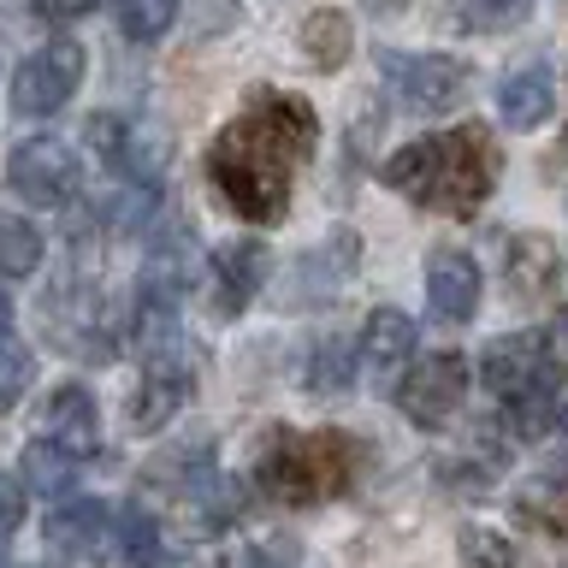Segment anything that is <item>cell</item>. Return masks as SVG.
I'll list each match as a JSON object with an SVG mask.
<instances>
[{
    "label": "cell",
    "instance_id": "cell-1",
    "mask_svg": "<svg viewBox=\"0 0 568 568\" xmlns=\"http://www.w3.org/2000/svg\"><path fill=\"white\" fill-rule=\"evenodd\" d=\"M320 142V113L302 95L284 89H255L243 113L207 142V184L220 202L248 225H273L291 207L296 172L314 160Z\"/></svg>",
    "mask_w": 568,
    "mask_h": 568
},
{
    "label": "cell",
    "instance_id": "cell-2",
    "mask_svg": "<svg viewBox=\"0 0 568 568\" xmlns=\"http://www.w3.org/2000/svg\"><path fill=\"white\" fill-rule=\"evenodd\" d=\"M497 172H504V154L486 124H456V131L420 136L385 160V184L403 190L408 202L450 213V220H468V213L486 207V195L497 190Z\"/></svg>",
    "mask_w": 568,
    "mask_h": 568
},
{
    "label": "cell",
    "instance_id": "cell-3",
    "mask_svg": "<svg viewBox=\"0 0 568 568\" xmlns=\"http://www.w3.org/2000/svg\"><path fill=\"white\" fill-rule=\"evenodd\" d=\"M479 379L497 403L515 438H550L562 420V385H568V362L550 344V332H504L479 349Z\"/></svg>",
    "mask_w": 568,
    "mask_h": 568
},
{
    "label": "cell",
    "instance_id": "cell-4",
    "mask_svg": "<svg viewBox=\"0 0 568 568\" xmlns=\"http://www.w3.org/2000/svg\"><path fill=\"white\" fill-rule=\"evenodd\" d=\"M367 450L337 426H314V433H296V426H273L255 450V486L284 509H314L326 497H344L362 474Z\"/></svg>",
    "mask_w": 568,
    "mask_h": 568
},
{
    "label": "cell",
    "instance_id": "cell-5",
    "mask_svg": "<svg viewBox=\"0 0 568 568\" xmlns=\"http://www.w3.org/2000/svg\"><path fill=\"white\" fill-rule=\"evenodd\" d=\"M379 78L403 95L408 113H456L474 89V65L456 53H390L379 48Z\"/></svg>",
    "mask_w": 568,
    "mask_h": 568
},
{
    "label": "cell",
    "instance_id": "cell-6",
    "mask_svg": "<svg viewBox=\"0 0 568 568\" xmlns=\"http://www.w3.org/2000/svg\"><path fill=\"white\" fill-rule=\"evenodd\" d=\"M78 83H83V42L53 36V42H42L12 71V113H24V119L60 113V106L78 95Z\"/></svg>",
    "mask_w": 568,
    "mask_h": 568
},
{
    "label": "cell",
    "instance_id": "cell-7",
    "mask_svg": "<svg viewBox=\"0 0 568 568\" xmlns=\"http://www.w3.org/2000/svg\"><path fill=\"white\" fill-rule=\"evenodd\" d=\"M7 184L24 195L30 207H65L83 184V166L60 136H30V142H18L12 160H7Z\"/></svg>",
    "mask_w": 568,
    "mask_h": 568
},
{
    "label": "cell",
    "instance_id": "cell-8",
    "mask_svg": "<svg viewBox=\"0 0 568 568\" xmlns=\"http://www.w3.org/2000/svg\"><path fill=\"white\" fill-rule=\"evenodd\" d=\"M462 397H468V355H456V349H433L426 362H415L403 390H397L403 415L415 420L420 433H438V426L462 408Z\"/></svg>",
    "mask_w": 568,
    "mask_h": 568
},
{
    "label": "cell",
    "instance_id": "cell-9",
    "mask_svg": "<svg viewBox=\"0 0 568 568\" xmlns=\"http://www.w3.org/2000/svg\"><path fill=\"white\" fill-rule=\"evenodd\" d=\"M190 397H195L190 355L178 344H160V349H149V362H142V385L131 390V426H136V433H160V426H166Z\"/></svg>",
    "mask_w": 568,
    "mask_h": 568
},
{
    "label": "cell",
    "instance_id": "cell-10",
    "mask_svg": "<svg viewBox=\"0 0 568 568\" xmlns=\"http://www.w3.org/2000/svg\"><path fill=\"white\" fill-rule=\"evenodd\" d=\"M48 550L65 562H106V568H124L119 557V521L113 509L95 504V497H83V504H65L48 515Z\"/></svg>",
    "mask_w": 568,
    "mask_h": 568
},
{
    "label": "cell",
    "instance_id": "cell-11",
    "mask_svg": "<svg viewBox=\"0 0 568 568\" xmlns=\"http://www.w3.org/2000/svg\"><path fill=\"white\" fill-rule=\"evenodd\" d=\"M355 261H362V237H355L349 225H337L326 243H314L308 255L291 261V273H284L291 291H284V302H291V308H320V302H332L349 284Z\"/></svg>",
    "mask_w": 568,
    "mask_h": 568
},
{
    "label": "cell",
    "instance_id": "cell-12",
    "mask_svg": "<svg viewBox=\"0 0 568 568\" xmlns=\"http://www.w3.org/2000/svg\"><path fill=\"white\" fill-rule=\"evenodd\" d=\"M355 344H362V379L373 390H385V397H397L408 367H415V320L403 308H373Z\"/></svg>",
    "mask_w": 568,
    "mask_h": 568
},
{
    "label": "cell",
    "instance_id": "cell-13",
    "mask_svg": "<svg viewBox=\"0 0 568 568\" xmlns=\"http://www.w3.org/2000/svg\"><path fill=\"white\" fill-rule=\"evenodd\" d=\"M266 266H273V255H266L261 237H237V243L213 248V261H207V308H213V320H237L266 284Z\"/></svg>",
    "mask_w": 568,
    "mask_h": 568
},
{
    "label": "cell",
    "instance_id": "cell-14",
    "mask_svg": "<svg viewBox=\"0 0 568 568\" xmlns=\"http://www.w3.org/2000/svg\"><path fill=\"white\" fill-rule=\"evenodd\" d=\"M426 308H433L444 326H468L479 314V266L462 248H438L426 261Z\"/></svg>",
    "mask_w": 568,
    "mask_h": 568
},
{
    "label": "cell",
    "instance_id": "cell-15",
    "mask_svg": "<svg viewBox=\"0 0 568 568\" xmlns=\"http://www.w3.org/2000/svg\"><path fill=\"white\" fill-rule=\"evenodd\" d=\"M504 278H509L515 302L550 296L562 278V248L550 243L545 231H515V237H504Z\"/></svg>",
    "mask_w": 568,
    "mask_h": 568
},
{
    "label": "cell",
    "instance_id": "cell-16",
    "mask_svg": "<svg viewBox=\"0 0 568 568\" xmlns=\"http://www.w3.org/2000/svg\"><path fill=\"white\" fill-rule=\"evenodd\" d=\"M557 113V78H550L545 60L509 65L504 83H497V119L509 131H539V124Z\"/></svg>",
    "mask_w": 568,
    "mask_h": 568
},
{
    "label": "cell",
    "instance_id": "cell-17",
    "mask_svg": "<svg viewBox=\"0 0 568 568\" xmlns=\"http://www.w3.org/2000/svg\"><path fill=\"white\" fill-rule=\"evenodd\" d=\"M42 438L65 456H95L101 450V408L83 385H60L42 408Z\"/></svg>",
    "mask_w": 568,
    "mask_h": 568
},
{
    "label": "cell",
    "instance_id": "cell-18",
    "mask_svg": "<svg viewBox=\"0 0 568 568\" xmlns=\"http://www.w3.org/2000/svg\"><path fill=\"white\" fill-rule=\"evenodd\" d=\"M296 48L308 53V65L314 71H337L349 60V48H355V24H349V12H337V7H320L302 18V30H296Z\"/></svg>",
    "mask_w": 568,
    "mask_h": 568
},
{
    "label": "cell",
    "instance_id": "cell-19",
    "mask_svg": "<svg viewBox=\"0 0 568 568\" xmlns=\"http://www.w3.org/2000/svg\"><path fill=\"white\" fill-rule=\"evenodd\" d=\"M18 474H24V491H36V497H65L71 479H78V456H65L48 438H36L18 456Z\"/></svg>",
    "mask_w": 568,
    "mask_h": 568
},
{
    "label": "cell",
    "instance_id": "cell-20",
    "mask_svg": "<svg viewBox=\"0 0 568 568\" xmlns=\"http://www.w3.org/2000/svg\"><path fill=\"white\" fill-rule=\"evenodd\" d=\"M355 373H362V344H349V337H320L314 355H308V385L320 397H344Z\"/></svg>",
    "mask_w": 568,
    "mask_h": 568
},
{
    "label": "cell",
    "instance_id": "cell-21",
    "mask_svg": "<svg viewBox=\"0 0 568 568\" xmlns=\"http://www.w3.org/2000/svg\"><path fill=\"white\" fill-rule=\"evenodd\" d=\"M42 266V231L18 213H0V278H30Z\"/></svg>",
    "mask_w": 568,
    "mask_h": 568
},
{
    "label": "cell",
    "instance_id": "cell-22",
    "mask_svg": "<svg viewBox=\"0 0 568 568\" xmlns=\"http://www.w3.org/2000/svg\"><path fill=\"white\" fill-rule=\"evenodd\" d=\"M113 18H119V30L131 36V42L149 48L178 24V0H113Z\"/></svg>",
    "mask_w": 568,
    "mask_h": 568
},
{
    "label": "cell",
    "instance_id": "cell-23",
    "mask_svg": "<svg viewBox=\"0 0 568 568\" xmlns=\"http://www.w3.org/2000/svg\"><path fill=\"white\" fill-rule=\"evenodd\" d=\"M119 557H124V568H160V527H154V515H142V509L119 515Z\"/></svg>",
    "mask_w": 568,
    "mask_h": 568
},
{
    "label": "cell",
    "instance_id": "cell-24",
    "mask_svg": "<svg viewBox=\"0 0 568 568\" xmlns=\"http://www.w3.org/2000/svg\"><path fill=\"white\" fill-rule=\"evenodd\" d=\"M527 12H532V0H456V24L462 30H479V36L515 30Z\"/></svg>",
    "mask_w": 568,
    "mask_h": 568
},
{
    "label": "cell",
    "instance_id": "cell-25",
    "mask_svg": "<svg viewBox=\"0 0 568 568\" xmlns=\"http://www.w3.org/2000/svg\"><path fill=\"white\" fill-rule=\"evenodd\" d=\"M30 379H36L30 344H18L12 332H0V415H7V408H18V397L30 390Z\"/></svg>",
    "mask_w": 568,
    "mask_h": 568
},
{
    "label": "cell",
    "instance_id": "cell-26",
    "mask_svg": "<svg viewBox=\"0 0 568 568\" xmlns=\"http://www.w3.org/2000/svg\"><path fill=\"white\" fill-rule=\"evenodd\" d=\"M462 557H468L474 568H521L515 545L504 539V532H491V527H462Z\"/></svg>",
    "mask_w": 568,
    "mask_h": 568
},
{
    "label": "cell",
    "instance_id": "cell-27",
    "mask_svg": "<svg viewBox=\"0 0 568 568\" xmlns=\"http://www.w3.org/2000/svg\"><path fill=\"white\" fill-rule=\"evenodd\" d=\"M243 568H296V539H284V532H273V539L248 545Z\"/></svg>",
    "mask_w": 568,
    "mask_h": 568
},
{
    "label": "cell",
    "instance_id": "cell-28",
    "mask_svg": "<svg viewBox=\"0 0 568 568\" xmlns=\"http://www.w3.org/2000/svg\"><path fill=\"white\" fill-rule=\"evenodd\" d=\"M18 521H24V486L0 474V539H7V532H12Z\"/></svg>",
    "mask_w": 568,
    "mask_h": 568
},
{
    "label": "cell",
    "instance_id": "cell-29",
    "mask_svg": "<svg viewBox=\"0 0 568 568\" xmlns=\"http://www.w3.org/2000/svg\"><path fill=\"white\" fill-rule=\"evenodd\" d=\"M101 0H36V12L53 18V24H71V18H89Z\"/></svg>",
    "mask_w": 568,
    "mask_h": 568
},
{
    "label": "cell",
    "instance_id": "cell-30",
    "mask_svg": "<svg viewBox=\"0 0 568 568\" xmlns=\"http://www.w3.org/2000/svg\"><path fill=\"white\" fill-rule=\"evenodd\" d=\"M550 344H557V355L568 362V308H562L557 320H550Z\"/></svg>",
    "mask_w": 568,
    "mask_h": 568
},
{
    "label": "cell",
    "instance_id": "cell-31",
    "mask_svg": "<svg viewBox=\"0 0 568 568\" xmlns=\"http://www.w3.org/2000/svg\"><path fill=\"white\" fill-rule=\"evenodd\" d=\"M7 326H12V296L0 291V332H7Z\"/></svg>",
    "mask_w": 568,
    "mask_h": 568
},
{
    "label": "cell",
    "instance_id": "cell-32",
    "mask_svg": "<svg viewBox=\"0 0 568 568\" xmlns=\"http://www.w3.org/2000/svg\"><path fill=\"white\" fill-rule=\"evenodd\" d=\"M367 7H373V12H403L408 0H367Z\"/></svg>",
    "mask_w": 568,
    "mask_h": 568
},
{
    "label": "cell",
    "instance_id": "cell-33",
    "mask_svg": "<svg viewBox=\"0 0 568 568\" xmlns=\"http://www.w3.org/2000/svg\"><path fill=\"white\" fill-rule=\"evenodd\" d=\"M562 7H568V0H562Z\"/></svg>",
    "mask_w": 568,
    "mask_h": 568
}]
</instances>
